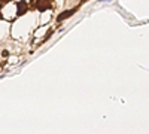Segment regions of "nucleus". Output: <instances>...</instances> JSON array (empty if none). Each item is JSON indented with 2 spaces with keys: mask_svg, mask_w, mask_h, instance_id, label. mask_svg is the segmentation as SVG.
<instances>
[{
  "mask_svg": "<svg viewBox=\"0 0 149 134\" xmlns=\"http://www.w3.org/2000/svg\"><path fill=\"white\" fill-rule=\"evenodd\" d=\"M26 10H27V5L26 3H24V2L18 3V15H22Z\"/></svg>",
  "mask_w": 149,
  "mask_h": 134,
  "instance_id": "nucleus-1",
  "label": "nucleus"
},
{
  "mask_svg": "<svg viewBox=\"0 0 149 134\" xmlns=\"http://www.w3.org/2000/svg\"><path fill=\"white\" fill-rule=\"evenodd\" d=\"M73 14V10H66V12H63L60 17H58V21H61V19H64V18H69L70 15Z\"/></svg>",
  "mask_w": 149,
  "mask_h": 134,
  "instance_id": "nucleus-2",
  "label": "nucleus"
}]
</instances>
